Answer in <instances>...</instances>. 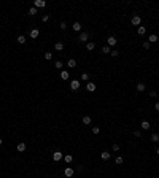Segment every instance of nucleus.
Segmentation results:
<instances>
[{"mask_svg":"<svg viewBox=\"0 0 159 178\" xmlns=\"http://www.w3.org/2000/svg\"><path fill=\"white\" fill-rule=\"evenodd\" d=\"M156 95H158V92H156V91H151V92H150V97H156Z\"/></svg>","mask_w":159,"mask_h":178,"instance_id":"e433bc0d","label":"nucleus"},{"mask_svg":"<svg viewBox=\"0 0 159 178\" xmlns=\"http://www.w3.org/2000/svg\"><path fill=\"white\" fill-rule=\"evenodd\" d=\"M51 57H53V53H51V51H46V53H45V59H46V61H49Z\"/></svg>","mask_w":159,"mask_h":178,"instance_id":"cd10ccee","label":"nucleus"},{"mask_svg":"<svg viewBox=\"0 0 159 178\" xmlns=\"http://www.w3.org/2000/svg\"><path fill=\"white\" fill-rule=\"evenodd\" d=\"M54 65H56V68H59V70H61V68H62V65H64V64H62L61 61H57V62H56V64H54Z\"/></svg>","mask_w":159,"mask_h":178,"instance_id":"2f4dec72","label":"nucleus"},{"mask_svg":"<svg viewBox=\"0 0 159 178\" xmlns=\"http://www.w3.org/2000/svg\"><path fill=\"white\" fill-rule=\"evenodd\" d=\"M135 89H137L138 92H143L145 89H146V87H145V84H143V83H138V84H137V87H135Z\"/></svg>","mask_w":159,"mask_h":178,"instance_id":"6ab92c4d","label":"nucleus"},{"mask_svg":"<svg viewBox=\"0 0 159 178\" xmlns=\"http://www.w3.org/2000/svg\"><path fill=\"white\" fill-rule=\"evenodd\" d=\"M111 150H113V151H119V145H118V143H113Z\"/></svg>","mask_w":159,"mask_h":178,"instance_id":"7c9ffc66","label":"nucleus"},{"mask_svg":"<svg viewBox=\"0 0 159 178\" xmlns=\"http://www.w3.org/2000/svg\"><path fill=\"white\" fill-rule=\"evenodd\" d=\"M150 46H151V43H150V42H145L143 43V48L145 49H150Z\"/></svg>","mask_w":159,"mask_h":178,"instance_id":"72a5a7b5","label":"nucleus"},{"mask_svg":"<svg viewBox=\"0 0 159 178\" xmlns=\"http://www.w3.org/2000/svg\"><path fill=\"white\" fill-rule=\"evenodd\" d=\"M86 48L89 49V51H94V48H95V43H94V42H89V43L86 45Z\"/></svg>","mask_w":159,"mask_h":178,"instance_id":"5701e85b","label":"nucleus"},{"mask_svg":"<svg viewBox=\"0 0 159 178\" xmlns=\"http://www.w3.org/2000/svg\"><path fill=\"white\" fill-rule=\"evenodd\" d=\"M137 32H138V35H145V34H146V27H145V26H140L138 29H137Z\"/></svg>","mask_w":159,"mask_h":178,"instance_id":"2eb2a0df","label":"nucleus"},{"mask_svg":"<svg viewBox=\"0 0 159 178\" xmlns=\"http://www.w3.org/2000/svg\"><path fill=\"white\" fill-rule=\"evenodd\" d=\"M151 142H154V143L159 142V135H158V134H151Z\"/></svg>","mask_w":159,"mask_h":178,"instance_id":"393cba45","label":"nucleus"},{"mask_svg":"<svg viewBox=\"0 0 159 178\" xmlns=\"http://www.w3.org/2000/svg\"><path fill=\"white\" fill-rule=\"evenodd\" d=\"M16 150H18L19 153H24V151H26V143H24V142H21V143H18V146H16Z\"/></svg>","mask_w":159,"mask_h":178,"instance_id":"0eeeda50","label":"nucleus"},{"mask_svg":"<svg viewBox=\"0 0 159 178\" xmlns=\"http://www.w3.org/2000/svg\"><path fill=\"white\" fill-rule=\"evenodd\" d=\"M100 157H102L103 161H108V159H110V153H108V151H103V153H100Z\"/></svg>","mask_w":159,"mask_h":178,"instance_id":"ddd939ff","label":"nucleus"},{"mask_svg":"<svg viewBox=\"0 0 159 178\" xmlns=\"http://www.w3.org/2000/svg\"><path fill=\"white\" fill-rule=\"evenodd\" d=\"M16 40H18V43H21V45H24V43H26V40H27V38L24 37V35H19V37L16 38Z\"/></svg>","mask_w":159,"mask_h":178,"instance_id":"aec40b11","label":"nucleus"},{"mask_svg":"<svg viewBox=\"0 0 159 178\" xmlns=\"http://www.w3.org/2000/svg\"><path fill=\"white\" fill-rule=\"evenodd\" d=\"M102 53H103V54H108V53H111V48H110L108 45H105V46L102 48Z\"/></svg>","mask_w":159,"mask_h":178,"instance_id":"412c9836","label":"nucleus"},{"mask_svg":"<svg viewBox=\"0 0 159 178\" xmlns=\"http://www.w3.org/2000/svg\"><path fill=\"white\" fill-rule=\"evenodd\" d=\"M116 43H118V38H116V37H113V35L107 38V45H108V46H115Z\"/></svg>","mask_w":159,"mask_h":178,"instance_id":"7ed1b4c3","label":"nucleus"},{"mask_svg":"<svg viewBox=\"0 0 159 178\" xmlns=\"http://www.w3.org/2000/svg\"><path fill=\"white\" fill-rule=\"evenodd\" d=\"M46 2L45 0H35V8H45Z\"/></svg>","mask_w":159,"mask_h":178,"instance_id":"423d86ee","label":"nucleus"},{"mask_svg":"<svg viewBox=\"0 0 159 178\" xmlns=\"http://www.w3.org/2000/svg\"><path fill=\"white\" fill-rule=\"evenodd\" d=\"M115 162H116V165H121V164H123V162H124V159H123L121 156H118L116 159H115Z\"/></svg>","mask_w":159,"mask_h":178,"instance_id":"a878e982","label":"nucleus"},{"mask_svg":"<svg viewBox=\"0 0 159 178\" xmlns=\"http://www.w3.org/2000/svg\"><path fill=\"white\" fill-rule=\"evenodd\" d=\"M29 14H30V16H35V14H37V8H35V7L29 8Z\"/></svg>","mask_w":159,"mask_h":178,"instance_id":"bb28decb","label":"nucleus"},{"mask_svg":"<svg viewBox=\"0 0 159 178\" xmlns=\"http://www.w3.org/2000/svg\"><path fill=\"white\" fill-rule=\"evenodd\" d=\"M154 108H156V111H159V102H156V105H154Z\"/></svg>","mask_w":159,"mask_h":178,"instance_id":"58836bf2","label":"nucleus"},{"mask_svg":"<svg viewBox=\"0 0 159 178\" xmlns=\"http://www.w3.org/2000/svg\"><path fill=\"white\" fill-rule=\"evenodd\" d=\"M59 27H61L62 30H65V29H67V22H64V21H62V22L59 24Z\"/></svg>","mask_w":159,"mask_h":178,"instance_id":"c756f323","label":"nucleus"},{"mask_svg":"<svg viewBox=\"0 0 159 178\" xmlns=\"http://www.w3.org/2000/svg\"><path fill=\"white\" fill-rule=\"evenodd\" d=\"M87 38H89V34H87V32H83V34L80 35V42H87Z\"/></svg>","mask_w":159,"mask_h":178,"instance_id":"9d476101","label":"nucleus"},{"mask_svg":"<svg viewBox=\"0 0 159 178\" xmlns=\"http://www.w3.org/2000/svg\"><path fill=\"white\" fill-rule=\"evenodd\" d=\"M2 143H3V140H2V138H0V145H2Z\"/></svg>","mask_w":159,"mask_h":178,"instance_id":"a19ab883","label":"nucleus"},{"mask_svg":"<svg viewBox=\"0 0 159 178\" xmlns=\"http://www.w3.org/2000/svg\"><path fill=\"white\" fill-rule=\"evenodd\" d=\"M54 49H56V51H62V49H64V43H62V42H57L56 45H54Z\"/></svg>","mask_w":159,"mask_h":178,"instance_id":"f8f14e48","label":"nucleus"},{"mask_svg":"<svg viewBox=\"0 0 159 178\" xmlns=\"http://www.w3.org/2000/svg\"><path fill=\"white\" fill-rule=\"evenodd\" d=\"M158 40H159L158 35H150V37H148V42H150V43H156Z\"/></svg>","mask_w":159,"mask_h":178,"instance_id":"a211bd4d","label":"nucleus"},{"mask_svg":"<svg viewBox=\"0 0 159 178\" xmlns=\"http://www.w3.org/2000/svg\"><path fill=\"white\" fill-rule=\"evenodd\" d=\"M73 173H75V172H73V169H70V167H65L64 175H65L67 178H72V177H73Z\"/></svg>","mask_w":159,"mask_h":178,"instance_id":"39448f33","label":"nucleus"},{"mask_svg":"<svg viewBox=\"0 0 159 178\" xmlns=\"http://www.w3.org/2000/svg\"><path fill=\"white\" fill-rule=\"evenodd\" d=\"M67 67L68 68H75L76 67V61H75V59H68V61H67Z\"/></svg>","mask_w":159,"mask_h":178,"instance_id":"6e6552de","label":"nucleus"},{"mask_svg":"<svg viewBox=\"0 0 159 178\" xmlns=\"http://www.w3.org/2000/svg\"><path fill=\"white\" fill-rule=\"evenodd\" d=\"M64 161H65V164H70V162L73 161V156H72V154H65V156H64Z\"/></svg>","mask_w":159,"mask_h":178,"instance_id":"dca6fc26","label":"nucleus"},{"mask_svg":"<svg viewBox=\"0 0 159 178\" xmlns=\"http://www.w3.org/2000/svg\"><path fill=\"white\" fill-rule=\"evenodd\" d=\"M140 22H142L140 16H134V18L130 19V24H132V26H138V27H140Z\"/></svg>","mask_w":159,"mask_h":178,"instance_id":"20e7f679","label":"nucleus"},{"mask_svg":"<svg viewBox=\"0 0 159 178\" xmlns=\"http://www.w3.org/2000/svg\"><path fill=\"white\" fill-rule=\"evenodd\" d=\"M38 35H40V32H38V29H32V30H30V38H37Z\"/></svg>","mask_w":159,"mask_h":178,"instance_id":"4468645a","label":"nucleus"},{"mask_svg":"<svg viewBox=\"0 0 159 178\" xmlns=\"http://www.w3.org/2000/svg\"><path fill=\"white\" fill-rule=\"evenodd\" d=\"M83 124H91V116H83Z\"/></svg>","mask_w":159,"mask_h":178,"instance_id":"b1692460","label":"nucleus"},{"mask_svg":"<svg viewBox=\"0 0 159 178\" xmlns=\"http://www.w3.org/2000/svg\"><path fill=\"white\" fill-rule=\"evenodd\" d=\"M99 132H100V129H99V127H92V134H94V135H97Z\"/></svg>","mask_w":159,"mask_h":178,"instance_id":"473e14b6","label":"nucleus"},{"mask_svg":"<svg viewBox=\"0 0 159 178\" xmlns=\"http://www.w3.org/2000/svg\"><path fill=\"white\" fill-rule=\"evenodd\" d=\"M70 89H72V91H78L80 89V80H72L70 81Z\"/></svg>","mask_w":159,"mask_h":178,"instance_id":"f03ea898","label":"nucleus"},{"mask_svg":"<svg viewBox=\"0 0 159 178\" xmlns=\"http://www.w3.org/2000/svg\"><path fill=\"white\" fill-rule=\"evenodd\" d=\"M142 129L148 130V129H150V122H148V121H142Z\"/></svg>","mask_w":159,"mask_h":178,"instance_id":"4be33fe9","label":"nucleus"},{"mask_svg":"<svg viewBox=\"0 0 159 178\" xmlns=\"http://www.w3.org/2000/svg\"><path fill=\"white\" fill-rule=\"evenodd\" d=\"M64 159V154H62L61 151H54L53 153V161L54 162H59V161H62Z\"/></svg>","mask_w":159,"mask_h":178,"instance_id":"f257e3e1","label":"nucleus"},{"mask_svg":"<svg viewBox=\"0 0 159 178\" xmlns=\"http://www.w3.org/2000/svg\"><path fill=\"white\" fill-rule=\"evenodd\" d=\"M48 19H49V16H48V14H43V18H42V21H43V22H46Z\"/></svg>","mask_w":159,"mask_h":178,"instance_id":"f704fd0d","label":"nucleus"},{"mask_svg":"<svg viewBox=\"0 0 159 178\" xmlns=\"http://www.w3.org/2000/svg\"><path fill=\"white\" fill-rule=\"evenodd\" d=\"M68 78H70V75H68V72H67V70H62V72H61V80L67 81Z\"/></svg>","mask_w":159,"mask_h":178,"instance_id":"1a4fd4ad","label":"nucleus"},{"mask_svg":"<svg viewBox=\"0 0 159 178\" xmlns=\"http://www.w3.org/2000/svg\"><path fill=\"white\" fill-rule=\"evenodd\" d=\"M73 30H75V32H80V30H81V27H83V26H81V24H80V22H73Z\"/></svg>","mask_w":159,"mask_h":178,"instance_id":"f3484780","label":"nucleus"},{"mask_svg":"<svg viewBox=\"0 0 159 178\" xmlns=\"http://www.w3.org/2000/svg\"><path fill=\"white\" fill-rule=\"evenodd\" d=\"M156 154H158V156H159V148H158V150H156Z\"/></svg>","mask_w":159,"mask_h":178,"instance_id":"ea45409f","label":"nucleus"},{"mask_svg":"<svg viewBox=\"0 0 159 178\" xmlns=\"http://www.w3.org/2000/svg\"><path fill=\"white\" fill-rule=\"evenodd\" d=\"M111 56H113V57H118V51H116V49H113V51H111Z\"/></svg>","mask_w":159,"mask_h":178,"instance_id":"c9c22d12","label":"nucleus"},{"mask_svg":"<svg viewBox=\"0 0 159 178\" xmlns=\"http://www.w3.org/2000/svg\"><path fill=\"white\" fill-rule=\"evenodd\" d=\"M81 80H83V81H89V73L84 72L83 75H81Z\"/></svg>","mask_w":159,"mask_h":178,"instance_id":"c85d7f7f","label":"nucleus"},{"mask_svg":"<svg viewBox=\"0 0 159 178\" xmlns=\"http://www.w3.org/2000/svg\"><path fill=\"white\" fill-rule=\"evenodd\" d=\"M134 135H135V137H140L142 132H140V130H135V132H134Z\"/></svg>","mask_w":159,"mask_h":178,"instance_id":"4c0bfd02","label":"nucleus"},{"mask_svg":"<svg viewBox=\"0 0 159 178\" xmlns=\"http://www.w3.org/2000/svg\"><path fill=\"white\" fill-rule=\"evenodd\" d=\"M86 89H87V91H89V92H94V91H95V84L89 81V83L86 84Z\"/></svg>","mask_w":159,"mask_h":178,"instance_id":"9b49d317","label":"nucleus"}]
</instances>
